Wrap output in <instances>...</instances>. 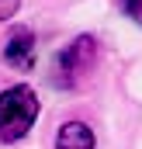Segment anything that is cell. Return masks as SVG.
I'll return each mask as SVG.
<instances>
[{"mask_svg":"<svg viewBox=\"0 0 142 149\" xmlns=\"http://www.w3.org/2000/svg\"><path fill=\"white\" fill-rule=\"evenodd\" d=\"M94 63H97V38H94V35L73 38L70 45H63V49L56 52V63H52V83L63 87V90H70V87H76L83 76L94 70Z\"/></svg>","mask_w":142,"mask_h":149,"instance_id":"cell-2","label":"cell"},{"mask_svg":"<svg viewBox=\"0 0 142 149\" xmlns=\"http://www.w3.org/2000/svg\"><path fill=\"white\" fill-rule=\"evenodd\" d=\"M121 10H125L135 24H142V0H121Z\"/></svg>","mask_w":142,"mask_h":149,"instance_id":"cell-5","label":"cell"},{"mask_svg":"<svg viewBox=\"0 0 142 149\" xmlns=\"http://www.w3.org/2000/svg\"><path fill=\"white\" fill-rule=\"evenodd\" d=\"M17 7H21V0H0V21L14 17V14H17Z\"/></svg>","mask_w":142,"mask_h":149,"instance_id":"cell-6","label":"cell"},{"mask_svg":"<svg viewBox=\"0 0 142 149\" xmlns=\"http://www.w3.org/2000/svg\"><path fill=\"white\" fill-rule=\"evenodd\" d=\"M3 63L14 70H31L35 66V31L31 28H14L3 45Z\"/></svg>","mask_w":142,"mask_h":149,"instance_id":"cell-3","label":"cell"},{"mask_svg":"<svg viewBox=\"0 0 142 149\" xmlns=\"http://www.w3.org/2000/svg\"><path fill=\"white\" fill-rule=\"evenodd\" d=\"M56 149H94V132L83 121H66L56 135Z\"/></svg>","mask_w":142,"mask_h":149,"instance_id":"cell-4","label":"cell"},{"mask_svg":"<svg viewBox=\"0 0 142 149\" xmlns=\"http://www.w3.org/2000/svg\"><path fill=\"white\" fill-rule=\"evenodd\" d=\"M38 118V94L28 83L7 87L0 94V139L3 142H17L31 132Z\"/></svg>","mask_w":142,"mask_h":149,"instance_id":"cell-1","label":"cell"}]
</instances>
